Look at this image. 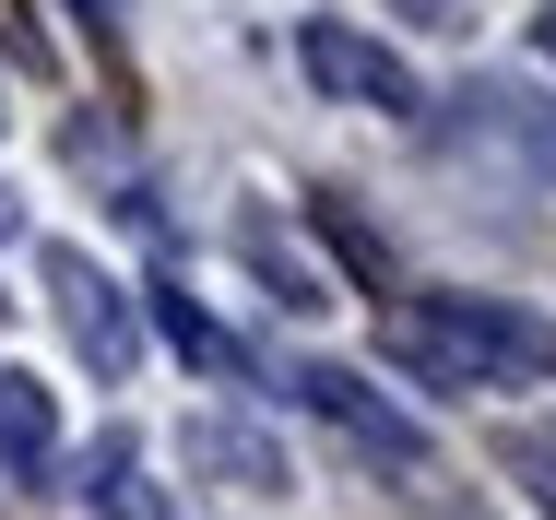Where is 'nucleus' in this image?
Here are the masks:
<instances>
[{
	"label": "nucleus",
	"mask_w": 556,
	"mask_h": 520,
	"mask_svg": "<svg viewBox=\"0 0 556 520\" xmlns=\"http://www.w3.org/2000/svg\"><path fill=\"white\" fill-rule=\"evenodd\" d=\"M379 355L415 367L427 391H509V379H556V319L509 296H403L379 319Z\"/></svg>",
	"instance_id": "nucleus-1"
},
{
	"label": "nucleus",
	"mask_w": 556,
	"mask_h": 520,
	"mask_svg": "<svg viewBox=\"0 0 556 520\" xmlns=\"http://www.w3.org/2000/svg\"><path fill=\"white\" fill-rule=\"evenodd\" d=\"M296 403L332 426V437L367 461V473H391V485H427V461H439V449H427V426L403 415V403H379L355 367H296Z\"/></svg>",
	"instance_id": "nucleus-2"
},
{
	"label": "nucleus",
	"mask_w": 556,
	"mask_h": 520,
	"mask_svg": "<svg viewBox=\"0 0 556 520\" xmlns=\"http://www.w3.org/2000/svg\"><path fill=\"white\" fill-rule=\"evenodd\" d=\"M296 60H308V84H320V96H343V106H379V118H415V106H427L415 60H403V48H379V36H355L343 12L296 24Z\"/></svg>",
	"instance_id": "nucleus-3"
},
{
	"label": "nucleus",
	"mask_w": 556,
	"mask_h": 520,
	"mask_svg": "<svg viewBox=\"0 0 556 520\" xmlns=\"http://www.w3.org/2000/svg\"><path fill=\"white\" fill-rule=\"evenodd\" d=\"M48 296H60V331H72V355H84L96 379H130V355H142V319H130V296H118V284L84 261V249H48Z\"/></svg>",
	"instance_id": "nucleus-4"
},
{
	"label": "nucleus",
	"mask_w": 556,
	"mask_h": 520,
	"mask_svg": "<svg viewBox=\"0 0 556 520\" xmlns=\"http://www.w3.org/2000/svg\"><path fill=\"white\" fill-rule=\"evenodd\" d=\"M190 473H214L225 497H285V449L261 437V426H237V415H190Z\"/></svg>",
	"instance_id": "nucleus-5"
},
{
	"label": "nucleus",
	"mask_w": 556,
	"mask_h": 520,
	"mask_svg": "<svg viewBox=\"0 0 556 520\" xmlns=\"http://www.w3.org/2000/svg\"><path fill=\"white\" fill-rule=\"evenodd\" d=\"M462 142H485V154H533V166H556V106H533L521 84H473V96H462Z\"/></svg>",
	"instance_id": "nucleus-6"
},
{
	"label": "nucleus",
	"mask_w": 556,
	"mask_h": 520,
	"mask_svg": "<svg viewBox=\"0 0 556 520\" xmlns=\"http://www.w3.org/2000/svg\"><path fill=\"white\" fill-rule=\"evenodd\" d=\"M48 461H60V415H48V379L0 367V473H12V485H36Z\"/></svg>",
	"instance_id": "nucleus-7"
},
{
	"label": "nucleus",
	"mask_w": 556,
	"mask_h": 520,
	"mask_svg": "<svg viewBox=\"0 0 556 520\" xmlns=\"http://www.w3.org/2000/svg\"><path fill=\"white\" fill-rule=\"evenodd\" d=\"M154 331H166V343H178L190 367H237V343H225V331H214L202 308H190V284H154Z\"/></svg>",
	"instance_id": "nucleus-8"
},
{
	"label": "nucleus",
	"mask_w": 556,
	"mask_h": 520,
	"mask_svg": "<svg viewBox=\"0 0 556 520\" xmlns=\"http://www.w3.org/2000/svg\"><path fill=\"white\" fill-rule=\"evenodd\" d=\"M308 213H320V237H332V249H343V272H355V284L379 296V284H391V237H367V225H355V213H343V202H308Z\"/></svg>",
	"instance_id": "nucleus-9"
},
{
	"label": "nucleus",
	"mask_w": 556,
	"mask_h": 520,
	"mask_svg": "<svg viewBox=\"0 0 556 520\" xmlns=\"http://www.w3.org/2000/svg\"><path fill=\"white\" fill-rule=\"evenodd\" d=\"M497 473H521V485L556 509V426H497Z\"/></svg>",
	"instance_id": "nucleus-10"
},
{
	"label": "nucleus",
	"mask_w": 556,
	"mask_h": 520,
	"mask_svg": "<svg viewBox=\"0 0 556 520\" xmlns=\"http://www.w3.org/2000/svg\"><path fill=\"white\" fill-rule=\"evenodd\" d=\"M545 60H556V12H545Z\"/></svg>",
	"instance_id": "nucleus-11"
},
{
	"label": "nucleus",
	"mask_w": 556,
	"mask_h": 520,
	"mask_svg": "<svg viewBox=\"0 0 556 520\" xmlns=\"http://www.w3.org/2000/svg\"><path fill=\"white\" fill-rule=\"evenodd\" d=\"M0 237H12V202H0Z\"/></svg>",
	"instance_id": "nucleus-12"
}]
</instances>
